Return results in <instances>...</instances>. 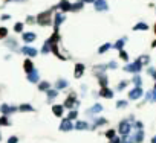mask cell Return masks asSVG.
I'll use <instances>...</instances> for the list:
<instances>
[{
	"mask_svg": "<svg viewBox=\"0 0 156 143\" xmlns=\"http://www.w3.org/2000/svg\"><path fill=\"white\" fill-rule=\"evenodd\" d=\"M124 70H126V72H133V73L141 72V70H142V62H141V60H138V61H135V62H132V64L126 66Z\"/></svg>",
	"mask_w": 156,
	"mask_h": 143,
	"instance_id": "obj_1",
	"label": "cell"
},
{
	"mask_svg": "<svg viewBox=\"0 0 156 143\" xmlns=\"http://www.w3.org/2000/svg\"><path fill=\"white\" fill-rule=\"evenodd\" d=\"M51 11H47V12H43L38 15V23L41 26H46V24H51Z\"/></svg>",
	"mask_w": 156,
	"mask_h": 143,
	"instance_id": "obj_2",
	"label": "cell"
},
{
	"mask_svg": "<svg viewBox=\"0 0 156 143\" xmlns=\"http://www.w3.org/2000/svg\"><path fill=\"white\" fill-rule=\"evenodd\" d=\"M144 94V91H142V88L141 87H136V88H133V90H130V93H129V98L130 99H139Z\"/></svg>",
	"mask_w": 156,
	"mask_h": 143,
	"instance_id": "obj_3",
	"label": "cell"
},
{
	"mask_svg": "<svg viewBox=\"0 0 156 143\" xmlns=\"http://www.w3.org/2000/svg\"><path fill=\"white\" fill-rule=\"evenodd\" d=\"M93 5H95V9H96V11H106V9L109 8L104 0H95Z\"/></svg>",
	"mask_w": 156,
	"mask_h": 143,
	"instance_id": "obj_4",
	"label": "cell"
},
{
	"mask_svg": "<svg viewBox=\"0 0 156 143\" xmlns=\"http://www.w3.org/2000/svg\"><path fill=\"white\" fill-rule=\"evenodd\" d=\"M129 131H130V125H129V122L127 120L121 122V123H120V132H121V134H124V136H127Z\"/></svg>",
	"mask_w": 156,
	"mask_h": 143,
	"instance_id": "obj_5",
	"label": "cell"
},
{
	"mask_svg": "<svg viewBox=\"0 0 156 143\" xmlns=\"http://www.w3.org/2000/svg\"><path fill=\"white\" fill-rule=\"evenodd\" d=\"M75 104H77V102H75V94L72 93L71 96H67V99H66V102H64L63 107H66V108H74Z\"/></svg>",
	"mask_w": 156,
	"mask_h": 143,
	"instance_id": "obj_6",
	"label": "cell"
},
{
	"mask_svg": "<svg viewBox=\"0 0 156 143\" xmlns=\"http://www.w3.org/2000/svg\"><path fill=\"white\" fill-rule=\"evenodd\" d=\"M142 139H144V131H136V134L132 137L130 143H141Z\"/></svg>",
	"mask_w": 156,
	"mask_h": 143,
	"instance_id": "obj_7",
	"label": "cell"
},
{
	"mask_svg": "<svg viewBox=\"0 0 156 143\" xmlns=\"http://www.w3.org/2000/svg\"><path fill=\"white\" fill-rule=\"evenodd\" d=\"M60 129L61 131H71L72 129V122L69 120V119H64L61 122V125H60Z\"/></svg>",
	"mask_w": 156,
	"mask_h": 143,
	"instance_id": "obj_8",
	"label": "cell"
},
{
	"mask_svg": "<svg viewBox=\"0 0 156 143\" xmlns=\"http://www.w3.org/2000/svg\"><path fill=\"white\" fill-rule=\"evenodd\" d=\"M58 8L63 9V11H72V5L67 2V0H61L60 5H58Z\"/></svg>",
	"mask_w": 156,
	"mask_h": 143,
	"instance_id": "obj_9",
	"label": "cell"
},
{
	"mask_svg": "<svg viewBox=\"0 0 156 143\" xmlns=\"http://www.w3.org/2000/svg\"><path fill=\"white\" fill-rule=\"evenodd\" d=\"M100 94H101V96H103V98H107V99H110L112 96H113V93H112V90H109L107 87H103V90H101V91H100Z\"/></svg>",
	"mask_w": 156,
	"mask_h": 143,
	"instance_id": "obj_10",
	"label": "cell"
},
{
	"mask_svg": "<svg viewBox=\"0 0 156 143\" xmlns=\"http://www.w3.org/2000/svg\"><path fill=\"white\" fill-rule=\"evenodd\" d=\"M83 73H84V66L83 64H77V66H75V78H81Z\"/></svg>",
	"mask_w": 156,
	"mask_h": 143,
	"instance_id": "obj_11",
	"label": "cell"
},
{
	"mask_svg": "<svg viewBox=\"0 0 156 143\" xmlns=\"http://www.w3.org/2000/svg\"><path fill=\"white\" fill-rule=\"evenodd\" d=\"M63 105H54L52 107V111H54V114L55 116H58V117H60V116H63Z\"/></svg>",
	"mask_w": 156,
	"mask_h": 143,
	"instance_id": "obj_12",
	"label": "cell"
},
{
	"mask_svg": "<svg viewBox=\"0 0 156 143\" xmlns=\"http://www.w3.org/2000/svg\"><path fill=\"white\" fill-rule=\"evenodd\" d=\"M96 76H98L101 85H103V87H107V84H109V79H107V76H106V75H101V73H96Z\"/></svg>",
	"mask_w": 156,
	"mask_h": 143,
	"instance_id": "obj_13",
	"label": "cell"
},
{
	"mask_svg": "<svg viewBox=\"0 0 156 143\" xmlns=\"http://www.w3.org/2000/svg\"><path fill=\"white\" fill-rule=\"evenodd\" d=\"M63 20H64V15L63 14H57L55 15V30H58V26L63 23Z\"/></svg>",
	"mask_w": 156,
	"mask_h": 143,
	"instance_id": "obj_14",
	"label": "cell"
},
{
	"mask_svg": "<svg viewBox=\"0 0 156 143\" xmlns=\"http://www.w3.org/2000/svg\"><path fill=\"white\" fill-rule=\"evenodd\" d=\"M55 87H57V90H60V88H64V87H67V81H66V79H60V81H57Z\"/></svg>",
	"mask_w": 156,
	"mask_h": 143,
	"instance_id": "obj_15",
	"label": "cell"
},
{
	"mask_svg": "<svg viewBox=\"0 0 156 143\" xmlns=\"http://www.w3.org/2000/svg\"><path fill=\"white\" fill-rule=\"evenodd\" d=\"M75 128L77 129H87L89 125H87V122H78V123L75 125Z\"/></svg>",
	"mask_w": 156,
	"mask_h": 143,
	"instance_id": "obj_16",
	"label": "cell"
},
{
	"mask_svg": "<svg viewBox=\"0 0 156 143\" xmlns=\"http://www.w3.org/2000/svg\"><path fill=\"white\" fill-rule=\"evenodd\" d=\"M106 122H107V120H106L104 117H98V119L93 122V128H96V126H100V125H104Z\"/></svg>",
	"mask_w": 156,
	"mask_h": 143,
	"instance_id": "obj_17",
	"label": "cell"
},
{
	"mask_svg": "<svg viewBox=\"0 0 156 143\" xmlns=\"http://www.w3.org/2000/svg\"><path fill=\"white\" fill-rule=\"evenodd\" d=\"M47 94H49V96H47V100H52V99H55L58 96V91H57V90H51Z\"/></svg>",
	"mask_w": 156,
	"mask_h": 143,
	"instance_id": "obj_18",
	"label": "cell"
},
{
	"mask_svg": "<svg viewBox=\"0 0 156 143\" xmlns=\"http://www.w3.org/2000/svg\"><path fill=\"white\" fill-rule=\"evenodd\" d=\"M133 29H135V30H146L147 29V24L146 23H138Z\"/></svg>",
	"mask_w": 156,
	"mask_h": 143,
	"instance_id": "obj_19",
	"label": "cell"
},
{
	"mask_svg": "<svg viewBox=\"0 0 156 143\" xmlns=\"http://www.w3.org/2000/svg\"><path fill=\"white\" fill-rule=\"evenodd\" d=\"M124 43H126V38H122V40H120V41H116V44H115V49H122V46H124Z\"/></svg>",
	"mask_w": 156,
	"mask_h": 143,
	"instance_id": "obj_20",
	"label": "cell"
},
{
	"mask_svg": "<svg viewBox=\"0 0 156 143\" xmlns=\"http://www.w3.org/2000/svg\"><path fill=\"white\" fill-rule=\"evenodd\" d=\"M81 8H83V2H78V3L72 5V11H80Z\"/></svg>",
	"mask_w": 156,
	"mask_h": 143,
	"instance_id": "obj_21",
	"label": "cell"
},
{
	"mask_svg": "<svg viewBox=\"0 0 156 143\" xmlns=\"http://www.w3.org/2000/svg\"><path fill=\"white\" fill-rule=\"evenodd\" d=\"M101 110H103V108H101V105H98V104H96V105H95V107H93L92 110H89V113H100Z\"/></svg>",
	"mask_w": 156,
	"mask_h": 143,
	"instance_id": "obj_22",
	"label": "cell"
},
{
	"mask_svg": "<svg viewBox=\"0 0 156 143\" xmlns=\"http://www.w3.org/2000/svg\"><path fill=\"white\" fill-rule=\"evenodd\" d=\"M77 116H78V113H77V111L74 110V111H71V113H69V116H67V119H69V120H74L75 117H77Z\"/></svg>",
	"mask_w": 156,
	"mask_h": 143,
	"instance_id": "obj_23",
	"label": "cell"
},
{
	"mask_svg": "<svg viewBox=\"0 0 156 143\" xmlns=\"http://www.w3.org/2000/svg\"><path fill=\"white\" fill-rule=\"evenodd\" d=\"M116 107H118V108H124V107H127V102H126V100H118V102H116Z\"/></svg>",
	"mask_w": 156,
	"mask_h": 143,
	"instance_id": "obj_24",
	"label": "cell"
},
{
	"mask_svg": "<svg viewBox=\"0 0 156 143\" xmlns=\"http://www.w3.org/2000/svg\"><path fill=\"white\" fill-rule=\"evenodd\" d=\"M106 137H107V139H113V137H115V131L113 129H109V131L106 132Z\"/></svg>",
	"mask_w": 156,
	"mask_h": 143,
	"instance_id": "obj_25",
	"label": "cell"
},
{
	"mask_svg": "<svg viewBox=\"0 0 156 143\" xmlns=\"http://www.w3.org/2000/svg\"><path fill=\"white\" fill-rule=\"evenodd\" d=\"M109 49H110V44L107 43V44H104L103 47H101V49H100L98 52H100V54H104V52H106V50H109Z\"/></svg>",
	"mask_w": 156,
	"mask_h": 143,
	"instance_id": "obj_26",
	"label": "cell"
},
{
	"mask_svg": "<svg viewBox=\"0 0 156 143\" xmlns=\"http://www.w3.org/2000/svg\"><path fill=\"white\" fill-rule=\"evenodd\" d=\"M132 82L135 84L136 87H139V85H141V78H139V76H135V78H133V81H132Z\"/></svg>",
	"mask_w": 156,
	"mask_h": 143,
	"instance_id": "obj_27",
	"label": "cell"
},
{
	"mask_svg": "<svg viewBox=\"0 0 156 143\" xmlns=\"http://www.w3.org/2000/svg\"><path fill=\"white\" fill-rule=\"evenodd\" d=\"M25 40L26 41H32V40H35V35L34 34H26L25 35Z\"/></svg>",
	"mask_w": 156,
	"mask_h": 143,
	"instance_id": "obj_28",
	"label": "cell"
},
{
	"mask_svg": "<svg viewBox=\"0 0 156 143\" xmlns=\"http://www.w3.org/2000/svg\"><path fill=\"white\" fill-rule=\"evenodd\" d=\"M25 68H26V72H31L32 70V62L31 61H26L25 62Z\"/></svg>",
	"mask_w": 156,
	"mask_h": 143,
	"instance_id": "obj_29",
	"label": "cell"
},
{
	"mask_svg": "<svg viewBox=\"0 0 156 143\" xmlns=\"http://www.w3.org/2000/svg\"><path fill=\"white\" fill-rule=\"evenodd\" d=\"M127 87V81H122L121 84H118V90H120V91H121V90H124Z\"/></svg>",
	"mask_w": 156,
	"mask_h": 143,
	"instance_id": "obj_30",
	"label": "cell"
},
{
	"mask_svg": "<svg viewBox=\"0 0 156 143\" xmlns=\"http://www.w3.org/2000/svg\"><path fill=\"white\" fill-rule=\"evenodd\" d=\"M25 52H26V54H29V55H35L37 54L35 49H25Z\"/></svg>",
	"mask_w": 156,
	"mask_h": 143,
	"instance_id": "obj_31",
	"label": "cell"
},
{
	"mask_svg": "<svg viewBox=\"0 0 156 143\" xmlns=\"http://www.w3.org/2000/svg\"><path fill=\"white\" fill-rule=\"evenodd\" d=\"M47 88H49V84H45V82H43V84H40V90H47Z\"/></svg>",
	"mask_w": 156,
	"mask_h": 143,
	"instance_id": "obj_32",
	"label": "cell"
},
{
	"mask_svg": "<svg viewBox=\"0 0 156 143\" xmlns=\"http://www.w3.org/2000/svg\"><path fill=\"white\" fill-rule=\"evenodd\" d=\"M120 56H121V60H124V61H127V60H129V56H127V54H126V52H121V54H120Z\"/></svg>",
	"mask_w": 156,
	"mask_h": 143,
	"instance_id": "obj_33",
	"label": "cell"
},
{
	"mask_svg": "<svg viewBox=\"0 0 156 143\" xmlns=\"http://www.w3.org/2000/svg\"><path fill=\"white\" fill-rule=\"evenodd\" d=\"M107 68H116V62H115V61L109 62V64H107Z\"/></svg>",
	"mask_w": 156,
	"mask_h": 143,
	"instance_id": "obj_34",
	"label": "cell"
},
{
	"mask_svg": "<svg viewBox=\"0 0 156 143\" xmlns=\"http://www.w3.org/2000/svg\"><path fill=\"white\" fill-rule=\"evenodd\" d=\"M29 79H31V81H37V79H38V75H37V73H34V75H29Z\"/></svg>",
	"mask_w": 156,
	"mask_h": 143,
	"instance_id": "obj_35",
	"label": "cell"
},
{
	"mask_svg": "<svg viewBox=\"0 0 156 143\" xmlns=\"http://www.w3.org/2000/svg\"><path fill=\"white\" fill-rule=\"evenodd\" d=\"M5 35H6V29L0 28V38H2V37H5Z\"/></svg>",
	"mask_w": 156,
	"mask_h": 143,
	"instance_id": "obj_36",
	"label": "cell"
},
{
	"mask_svg": "<svg viewBox=\"0 0 156 143\" xmlns=\"http://www.w3.org/2000/svg\"><path fill=\"white\" fill-rule=\"evenodd\" d=\"M135 126H136V128H139V129H141V128H142V123H141V122H136V123H135Z\"/></svg>",
	"mask_w": 156,
	"mask_h": 143,
	"instance_id": "obj_37",
	"label": "cell"
},
{
	"mask_svg": "<svg viewBox=\"0 0 156 143\" xmlns=\"http://www.w3.org/2000/svg\"><path fill=\"white\" fill-rule=\"evenodd\" d=\"M21 28H23L21 24H17V26H15V30H21Z\"/></svg>",
	"mask_w": 156,
	"mask_h": 143,
	"instance_id": "obj_38",
	"label": "cell"
},
{
	"mask_svg": "<svg viewBox=\"0 0 156 143\" xmlns=\"http://www.w3.org/2000/svg\"><path fill=\"white\" fill-rule=\"evenodd\" d=\"M112 143H121V140L120 139H113V140H112Z\"/></svg>",
	"mask_w": 156,
	"mask_h": 143,
	"instance_id": "obj_39",
	"label": "cell"
},
{
	"mask_svg": "<svg viewBox=\"0 0 156 143\" xmlns=\"http://www.w3.org/2000/svg\"><path fill=\"white\" fill-rule=\"evenodd\" d=\"M23 110H32V108L29 107V105H23Z\"/></svg>",
	"mask_w": 156,
	"mask_h": 143,
	"instance_id": "obj_40",
	"label": "cell"
},
{
	"mask_svg": "<svg viewBox=\"0 0 156 143\" xmlns=\"http://www.w3.org/2000/svg\"><path fill=\"white\" fill-rule=\"evenodd\" d=\"M152 94H153V98H152V99H153V100H156V90H155V93H152Z\"/></svg>",
	"mask_w": 156,
	"mask_h": 143,
	"instance_id": "obj_41",
	"label": "cell"
},
{
	"mask_svg": "<svg viewBox=\"0 0 156 143\" xmlns=\"http://www.w3.org/2000/svg\"><path fill=\"white\" fill-rule=\"evenodd\" d=\"M81 2H95V0H81Z\"/></svg>",
	"mask_w": 156,
	"mask_h": 143,
	"instance_id": "obj_42",
	"label": "cell"
},
{
	"mask_svg": "<svg viewBox=\"0 0 156 143\" xmlns=\"http://www.w3.org/2000/svg\"><path fill=\"white\" fill-rule=\"evenodd\" d=\"M152 143H156V137H153V140H152Z\"/></svg>",
	"mask_w": 156,
	"mask_h": 143,
	"instance_id": "obj_43",
	"label": "cell"
},
{
	"mask_svg": "<svg viewBox=\"0 0 156 143\" xmlns=\"http://www.w3.org/2000/svg\"><path fill=\"white\" fill-rule=\"evenodd\" d=\"M155 32H156V24H155Z\"/></svg>",
	"mask_w": 156,
	"mask_h": 143,
	"instance_id": "obj_44",
	"label": "cell"
},
{
	"mask_svg": "<svg viewBox=\"0 0 156 143\" xmlns=\"http://www.w3.org/2000/svg\"><path fill=\"white\" fill-rule=\"evenodd\" d=\"M155 90H156V84H155Z\"/></svg>",
	"mask_w": 156,
	"mask_h": 143,
	"instance_id": "obj_45",
	"label": "cell"
}]
</instances>
